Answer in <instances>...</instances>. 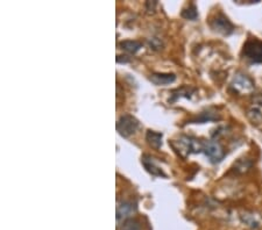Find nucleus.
Here are the masks:
<instances>
[{"label": "nucleus", "instance_id": "f257e3e1", "mask_svg": "<svg viewBox=\"0 0 262 230\" xmlns=\"http://www.w3.org/2000/svg\"><path fill=\"white\" fill-rule=\"evenodd\" d=\"M171 144L172 146H174V149L176 150L180 155L183 156V157H187L190 153L200 152L203 149V142L188 136L181 137L180 140L174 141Z\"/></svg>", "mask_w": 262, "mask_h": 230}, {"label": "nucleus", "instance_id": "f03ea898", "mask_svg": "<svg viewBox=\"0 0 262 230\" xmlns=\"http://www.w3.org/2000/svg\"><path fill=\"white\" fill-rule=\"evenodd\" d=\"M242 55L253 63H262V41L249 39L243 45Z\"/></svg>", "mask_w": 262, "mask_h": 230}, {"label": "nucleus", "instance_id": "7ed1b4c3", "mask_svg": "<svg viewBox=\"0 0 262 230\" xmlns=\"http://www.w3.org/2000/svg\"><path fill=\"white\" fill-rule=\"evenodd\" d=\"M139 127V121L134 116L125 114L120 116V119L117 122V130L119 131V134L124 137H129L131 135H133L137 131Z\"/></svg>", "mask_w": 262, "mask_h": 230}, {"label": "nucleus", "instance_id": "20e7f679", "mask_svg": "<svg viewBox=\"0 0 262 230\" xmlns=\"http://www.w3.org/2000/svg\"><path fill=\"white\" fill-rule=\"evenodd\" d=\"M202 152H204L212 163H218L224 157V150L217 141H208L203 142Z\"/></svg>", "mask_w": 262, "mask_h": 230}, {"label": "nucleus", "instance_id": "39448f33", "mask_svg": "<svg viewBox=\"0 0 262 230\" xmlns=\"http://www.w3.org/2000/svg\"><path fill=\"white\" fill-rule=\"evenodd\" d=\"M211 27L215 32L224 34V35H230L234 30V26L223 13H218L215 15L214 19L211 21Z\"/></svg>", "mask_w": 262, "mask_h": 230}, {"label": "nucleus", "instance_id": "423d86ee", "mask_svg": "<svg viewBox=\"0 0 262 230\" xmlns=\"http://www.w3.org/2000/svg\"><path fill=\"white\" fill-rule=\"evenodd\" d=\"M135 210H137V206H135L134 202L132 201L119 202L118 207H117V220H118V222L127 220L129 216L133 215Z\"/></svg>", "mask_w": 262, "mask_h": 230}, {"label": "nucleus", "instance_id": "0eeeda50", "mask_svg": "<svg viewBox=\"0 0 262 230\" xmlns=\"http://www.w3.org/2000/svg\"><path fill=\"white\" fill-rule=\"evenodd\" d=\"M233 86L237 88L238 91L241 92H251L254 86H253V83L247 76L245 75H238L234 78Z\"/></svg>", "mask_w": 262, "mask_h": 230}, {"label": "nucleus", "instance_id": "6e6552de", "mask_svg": "<svg viewBox=\"0 0 262 230\" xmlns=\"http://www.w3.org/2000/svg\"><path fill=\"white\" fill-rule=\"evenodd\" d=\"M143 167H146V170L149 172L150 174L156 177H166V173L160 168L157 165L154 163V159L149 156H143Z\"/></svg>", "mask_w": 262, "mask_h": 230}, {"label": "nucleus", "instance_id": "1a4fd4ad", "mask_svg": "<svg viewBox=\"0 0 262 230\" xmlns=\"http://www.w3.org/2000/svg\"><path fill=\"white\" fill-rule=\"evenodd\" d=\"M176 76L174 73H153L150 76V81L155 85H168L175 82Z\"/></svg>", "mask_w": 262, "mask_h": 230}, {"label": "nucleus", "instance_id": "9d476101", "mask_svg": "<svg viewBox=\"0 0 262 230\" xmlns=\"http://www.w3.org/2000/svg\"><path fill=\"white\" fill-rule=\"evenodd\" d=\"M241 221L246 226H248L249 228L252 229H257L261 226V221L259 219V216L253 213H243L241 215Z\"/></svg>", "mask_w": 262, "mask_h": 230}, {"label": "nucleus", "instance_id": "9b49d317", "mask_svg": "<svg viewBox=\"0 0 262 230\" xmlns=\"http://www.w3.org/2000/svg\"><path fill=\"white\" fill-rule=\"evenodd\" d=\"M147 142L149 143V146H152L153 148L159 149L162 146V134L156 133V131L148 130L146 135Z\"/></svg>", "mask_w": 262, "mask_h": 230}, {"label": "nucleus", "instance_id": "f8f14e48", "mask_svg": "<svg viewBox=\"0 0 262 230\" xmlns=\"http://www.w3.org/2000/svg\"><path fill=\"white\" fill-rule=\"evenodd\" d=\"M120 47H121L124 50L128 51L131 54H135L140 50L141 47H143V43L139 41H132V40H126V41H122L120 43Z\"/></svg>", "mask_w": 262, "mask_h": 230}, {"label": "nucleus", "instance_id": "ddd939ff", "mask_svg": "<svg viewBox=\"0 0 262 230\" xmlns=\"http://www.w3.org/2000/svg\"><path fill=\"white\" fill-rule=\"evenodd\" d=\"M219 119V116L215 115L214 113H210V112H204V113H200L199 116H197V118L193 119V120H191V122H193V124H202V122H206V121H214V120H218Z\"/></svg>", "mask_w": 262, "mask_h": 230}, {"label": "nucleus", "instance_id": "4468645a", "mask_svg": "<svg viewBox=\"0 0 262 230\" xmlns=\"http://www.w3.org/2000/svg\"><path fill=\"white\" fill-rule=\"evenodd\" d=\"M182 17L188 20H196L197 17H198V12H197L196 6L191 4L188 6L187 8H184L183 12H182Z\"/></svg>", "mask_w": 262, "mask_h": 230}, {"label": "nucleus", "instance_id": "2eb2a0df", "mask_svg": "<svg viewBox=\"0 0 262 230\" xmlns=\"http://www.w3.org/2000/svg\"><path fill=\"white\" fill-rule=\"evenodd\" d=\"M120 230H141V226L138 221L127 220V221H125L124 225L121 226V229Z\"/></svg>", "mask_w": 262, "mask_h": 230}, {"label": "nucleus", "instance_id": "dca6fc26", "mask_svg": "<svg viewBox=\"0 0 262 230\" xmlns=\"http://www.w3.org/2000/svg\"><path fill=\"white\" fill-rule=\"evenodd\" d=\"M248 116H249V119H251V120H252L253 122H257V121H259V120H260V119H261L260 112H259V110H257V109H252V110H249Z\"/></svg>", "mask_w": 262, "mask_h": 230}]
</instances>
